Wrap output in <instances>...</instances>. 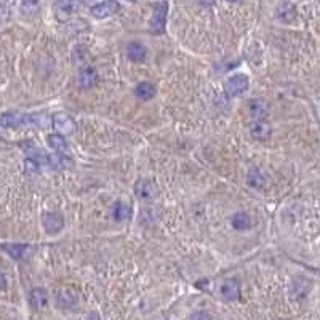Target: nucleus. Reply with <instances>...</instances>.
<instances>
[{
	"instance_id": "21",
	"label": "nucleus",
	"mask_w": 320,
	"mask_h": 320,
	"mask_svg": "<svg viewBox=\"0 0 320 320\" xmlns=\"http://www.w3.org/2000/svg\"><path fill=\"white\" fill-rule=\"evenodd\" d=\"M131 216V210L128 205H125L124 202H117L114 205V218L117 221H125Z\"/></svg>"
},
{
	"instance_id": "15",
	"label": "nucleus",
	"mask_w": 320,
	"mask_h": 320,
	"mask_svg": "<svg viewBox=\"0 0 320 320\" xmlns=\"http://www.w3.org/2000/svg\"><path fill=\"white\" fill-rule=\"evenodd\" d=\"M221 295L228 299V301H235L238 299L240 296V288H238V284L235 280H228V282H224V285L221 287Z\"/></svg>"
},
{
	"instance_id": "1",
	"label": "nucleus",
	"mask_w": 320,
	"mask_h": 320,
	"mask_svg": "<svg viewBox=\"0 0 320 320\" xmlns=\"http://www.w3.org/2000/svg\"><path fill=\"white\" fill-rule=\"evenodd\" d=\"M248 85H250L248 77L244 74H237V75L229 77L224 82V91L228 96H238V95H242L244 91L248 90Z\"/></svg>"
},
{
	"instance_id": "14",
	"label": "nucleus",
	"mask_w": 320,
	"mask_h": 320,
	"mask_svg": "<svg viewBox=\"0 0 320 320\" xmlns=\"http://www.w3.org/2000/svg\"><path fill=\"white\" fill-rule=\"evenodd\" d=\"M51 120L44 114V112H38V114H28L23 117V125H34V127H40L44 128L47 127Z\"/></svg>"
},
{
	"instance_id": "20",
	"label": "nucleus",
	"mask_w": 320,
	"mask_h": 320,
	"mask_svg": "<svg viewBox=\"0 0 320 320\" xmlns=\"http://www.w3.org/2000/svg\"><path fill=\"white\" fill-rule=\"evenodd\" d=\"M232 226L237 231H245L251 228V218L247 215V213H237L232 218Z\"/></svg>"
},
{
	"instance_id": "22",
	"label": "nucleus",
	"mask_w": 320,
	"mask_h": 320,
	"mask_svg": "<svg viewBox=\"0 0 320 320\" xmlns=\"http://www.w3.org/2000/svg\"><path fill=\"white\" fill-rule=\"evenodd\" d=\"M248 183H250L251 186H261V184L264 183V178L261 176L259 170H251V171L248 173Z\"/></svg>"
},
{
	"instance_id": "4",
	"label": "nucleus",
	"mask_w": 320,
	"mask_h": 320,
	"mask_svg": "<svg viewBox=\"0 0 320 320\" xmlns=\"http://www.w3.org/2000/svg\"><path fill=\"white\" fill-rule=\"evenodd\" d=\"M118 10H120L118 2H115V0H106V2H101L91 8V15L98 19H104V18L115 15Z\"/></svg>"
},
{
	"instance_id": "24",
	"label": "nucleus",
	"mask_w": 320,
	"mask_h": 320,
	"mask_svg": "<svg viewBox=\"0 0 320 320\" xmlns=\"http://www.w3.org/2000/svg\"><path fill=\"white\" fill-rule=\"evenodd\" d=\"M38 7V0H23V8L26 11H34Z\"/></svg>"
},
{
	"instance_id": "17",
	"label": "nucleus",
	"mask_w": 320,
	"mask_h": 320,
	"mask_svg": "<svg viewBox=\"0 0 320 320\" xmlns=\"http://www.w3.org/2000/svg\"><path fill=\"white\" fill-rule=\"evenodd\" d=\"M250 111H251V115L255 117L256 120H261L269 112L268 103H266L264 99H253L250 103Z\"/></svg>"
},
{
	"instance_id": "2",
	"label": "nucleus",
	"mask_w": 320,
	"mask_h": 320,
	"mask_svg": "<svg viewBox=\"0 0 320 320\" xmlns=\"http://www.w3.org/2000/svg\"><path fill=\"white\" fill-rule=\"evenodd\" d=\"M167 13H168V4L167 2H158L154 7V16L151 21V31L155 34H162L165 29L167 23Z\"/></svg>"
},
{
	"instance_id": "16",
	"label": "nucleus",
	"mask_w": 320,
	"mask_h": 320,
	"mask_svg": "<svg viewBox=\"0 0 320 320\" xmlns=\"http://www.w3.org/2000/svg\"><path fill=\"white\" fill-rule=\"evenodd\" d=\"M29 299H31L32 308H35V309H42V308H45L47 303H48V295H47V291H45L44 288H34V290L31 291Z\"/></svg>"
},
{
	"instance_id": "19",
	"label": "nucleus",
	"mask_w": 320,
	"mask_h": 320,
	"mask_svg": "<svg viewBox=\"0 0 320 320\" xmlns=\"http://www.w3.org/2000/svg\"><path fill=\"white\" fill-rule=\"evenodd\" d=\"M135 93H136V96H138L139 99L148 101V99L154 98V95H155V87H154L152 84H149V82H143V84H139V85L136 87Z\"/></svg>"
},
{
	"instance_id": "11",
	"label": "nucleus",
	"mask_w": 320,
	"mask_h": 320,
	"mask_svg": "<svg viewBox=\"0 0 320 320\" xmlns=\"http://www.w3.org/2000/svg\"><path fill=\"white\" fill-rule=\"evenodd\" d=\"M250 133L255 139L264 141L271 136V127H269V124H266L264 120H256V122L250 127Z\"/></svg>"
},
{
	"instance_id": "6",
	"label": "nucleus",
	"mask_w": 320,
	"mask_h": 320,
	"mask_svg": "<svg viewBox=\"0 0 320 320\" xmlns=\"http://www.w3.org/2000/svg\"><path fill=\"white\" fill-rule=\"evenodd\" d=\"M135 192L143 200H154L158 195L157 186L152 181H139L135 186Z\"/></svg>"
},
{
	"instance_id": "9",
	"label": "nucleus",
	"mask_w": 320,
	"mask_h": 320,
	"mask_svg": "<svg viewBox=\"0 0 320 320\" xmlns=\"http://www.w3.org/2000/svg\"><path fill=\"white\" fill-rule=\"evenodd\" d=\"M48 144L51 146V149L55 151L58 155H63V157H71V151L68 148V143H66L64 136L61 135H50L48 136Z\"/></svg>"
},
{
	"instance_id": "5",
	"label": "nucleus",
	"mask_w": 320,
	"mask_h": 320,
	"mask_svg": "<svg viewBox=\"0 0 320 320\" xmlns=\"http://www.w3.org/2000/svg\"><path fill=\"white\" fill-rule=\"evenodd\" d=\"M53 127H55L56 131H59L61 135H71V133L75 131V122L74 118L68 114H56L53 117Z\"/></svg>"
},
{
	"instance_id": "10",
	"label": "nucleus",
	"mask_w": 320,
	"mask_h": 320,
	"mask_svg": "<svg viewBox=\"0 0 320 320\" xmlns=\"http://www.w3.org/2000/svg\"><path fill=\"white\" fill-rule=\"evenodd\" d=\"M2 248L15 259H24L31 253V247L24 244H5L2 245Z\"/></svg>"
},
{
	"instance_id": "13",
	"label": "nucleus",
	"mask_w": 320,
	"mask_h": 320,
	"mask_svg": "<svg viewBox=\"0 0 320 320\" xmlns=\"http://www.w3.org/2000/svg\"><path fill=\"white\" fill-rule=\"evenodd\" d=\"M275 16H277V19L284 21V23H291L293 19H295V16H296V10L290 2H284L282 5L277 7Z\"/></svg>"
},
{
	"instance_id": "27",
	"label": "nucleus",
	"mask_w": 320,
	"mask_h": 320,
	"mask_svg": "<svg viewBox=\"0 0 320 320\" xmlns=\"http://www.w3.org/2000/svg\"><path fill=\"white\" fill-rule=\"evenodd\" d=\"M198 4H202L205 7H211V5H215V0H198Z\"/></svg>"
},
{
	"instance_id": "28",
	"label": "nucleus",
	"mask_w": 320,
	"mask_h": 320,
	"mask_svg": "<svg viewBox=\"0 0 320 320\" xmlns=\"http://www.w3.org/2000/svg\"><path fill=\"white\" fill-rule=\"evenodd\" d=\"M87 320H101V318H99V315H98V314L93 312V314H90V315H88V318H87Z\"/></svg>"
},
{
	"instance_id": "8",
	"label": "nucleus",
	"mask_w": 320,
	"mask_h": 320,
	"mask_svg": "<svg viewBox=\"0 0 320 320\" xmlns=\"http://www.w3.org/2000/svg\"><path fill=\"white\" fill-rule=\"evenodd\" d=\"M98 72L95 68H91V66H87V68H84L82 71H80V77H78V82L80 85H82L84 88H91L95 87L98 84Z\"/></svg>"
},
{
	"instance_id": "29",
	"label": "nucleus",
	"mask_w": 320,
	"mask_h": 320,
	"mask_svg": "<svg viewBox=\"0 0 320 320\" xmlns=\"http://www.w3.org/2000/svg\"><path fill=\"white\" fill-rule=\"evenodd\" d=\"M228 2H231V4H238V2H242V0H228Z\"/></svg>"
},
{
	"instance_id": "25",
	"label": "nucleus",
	"mask_w": 320,
	"mask_h": 320,
	"mask_svg": "<svg viewBox=\"0 0 320 320\" xmlns=\"http://www.w3.org/2000/svg\"><path fill=\"white\" fill-rule=\"evenodd\" d=\"M191 320H213V318H211V315L207 314V312H195V314L191 317Z\"/></svg>"
},
{
	"instance_id": "18",
	"label": "nucleus",
	"mask_w": 320,
	"mask_h": 320,
	"mask_svg": "<svg viewBox=\"0 0 320 320\" xmlns=\"http://www.w3.org/2000/svg\"><path fill=\"white\" fill-rule=\"evenodd\" d=\"M23 117L21 114L16 112H10V114H4L0 117V125L8 127V128H16L19 125H23Z\"/></svg>"
},
{
	"instance_id": "3",
	"label": "nucleus",
	"mask_w": 320,
	"mask_h": 320,
	"mask_svg": "<svg viewBox=\"0 0 320 320\" xmlns=\"http://www.w3.org/2000/svg\"><path fill=\"white\" fill-rule=\"evenodd\" d=\"M80 7V0H58L55 11L59 21H68Z\"/></svg>"
},
{
	"instance_id": "26",
	"label": "nucleus",
	"mask_w": 320,
	"mask_h": 320,
	"mask_svg": "<svg viewBox=\"0 0 320 320\" xmlns=\"http://www.w3.org/2000/svg\"><path fill=\"white\" fill-rule=\"evenodd\" d=\"M5 287H7V277L4 272H0V291L5 290Z\"/></svg>"
},
{
	"instance_id": "23",
	"label": "nucleus",
	"mask_w": 320,
	"mask_h": 320,
	"mask_svg": "<svg viewBox=\"0 0 320 320\" xmlns=\"http://www.w3.org/2000/svg\"><path fill=\"white\" fill-rule=\"evenodd\" d=\"M24 167H26V170L31 171V173L40 170V165L35 162V160H32V158H26V160H24Z\"/></svg>"
},
{
	"instance_id": "7",
	"label": "nucleus",
	"mask_w": 320,
	"mask_h": 320,
	"mask_svg": "<svg viewBox=\"0 0 320 320\" xmlns=\"http://www.w3.org/2000/svg\"><path fill=\"white\" fill-rule=\"evenodd\" d=\"M42 221H44L45 231L50 232V234L59 232L63 229V226H64V221H63L61 215H58V213H45Z\"/></svg>"
},
{
	"instance_id": "12",
	"label": "nucleus",
	"mask_w": 320,
	"mask_h": 320,
	"mask_svg": "<svg viewBox=\"0 0 320 320\" xmlns=\"http://www.w3.org/2000/svg\"><path fill=\"white\" fill-rule=\"evenodd\" d=\"M127 53H128V58L131 61L141 63V61L146 59V56H148V48L139 42H131L127 48Z\"/></svg>"
}]
</instances>
